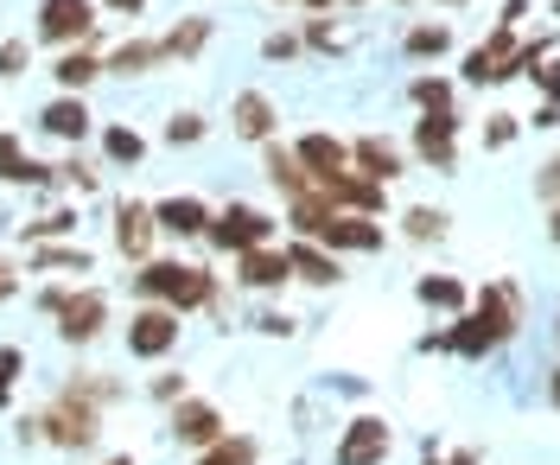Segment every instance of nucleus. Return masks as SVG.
Masks as SVG:
<instances>
[{"label":"nucleus","mask_w":560,"mask_h":465,"mask_svg":"<svg viewBox=\"0 0 560 465\" xmlns=\"http://www.w3.org/2000/svg\"><path fill=\"white\" fill-rule=\"evenodd\" d=\"M135 293H140V306H173L178 319H185L191 306H217V300H223V293H217V275L198 268V261H178V255L140 261Z\"/></svg>","instance_id":"1"},{"label":"nucleus","mask_w":560,"mask_h":465,"mask_svg":"<svg viewBox=\"0 0 560 465\" xmlns=\"http://www.w3.org/2000/svg\"><path fill=\"white\" fill-rule=\"evenodd\" d=\"M535 65H548V38H516V26H497V33L465 51V77L485 90V83H510V77H528Z\"/></svg>","instance_id":"2"},{"label":"nucleus","mask_w":560,"mask_h":465,"mask_svg":"<svg viewBox=\"0 0 560 465\" xmlns=\"http://www.w3.org/2000/svg\"><path fill=\"white\" fill-rule=\"evenodd\" d=\"M96 433H103V408L77 390V383H70V390H58V402L38 415V440H51V446H65V453L96 446Z\"/></svg>","instance_id":"3"},{"label":"nucleus","mask_w":560,"mask_h":465,"mask_svg":"<svg viewBox=\"0 0 560 465\" xmlns=\"http://www.w3.org/2000/svg\"><path fill=\"white\" fill-rule=\"evenodd\" d=\"M205 243H210V249H223V255L275 249V217L261 211V205H243V198H230V205H223V211L210 217Z\"/></svg>","instance_id":"4"},{"label":"nucleus","mask_w":560,"mask_h":465,"mask_svg":"<svg viewBox=\"0 0 560 465\" xmlns=\"http://www.w3.org/2000/svg\"><path fill=\"white\" fill-rule=\"evenodd\" d=\"M38 38L58 51L90 45L96 38V0H38Z\"/></svg>","instance_id":"5"},{"label":"nucleus","mask_w":560,"mask_h":465,"mask_svg":"<svg viewBox=\"0 0 560 465\" xmlns=\"http://www.w3.org/2000/svg\"><path fill=\"white\" fill-rule=\"evenodd\" d=\"M471 319L490 332V345H510V338L523 332V293L510 281H485L471 293Z\"/></svg>","instance_id":"6"},{"label":"nucleus","mask_w":560,"mask_h":465,"mask_svg":"<svg viewBox=\"0 0 560 465\" xmlns=\"http://www.w3.org/2000/svg\"><path fill=\"white\" fill-rule=\"evenodd\" d=\"M318 249H331V255H376L388 243V230L376 223V217H357V211H331L325 217V230L313 236Z\"/></svg>","instance_id":"7"},{"label":"nucleus","mask_w":560,"mask_h":465,"mask_svg":"<svg viewBox=\"0 0 560 465\" xmlns=\"http://www.w3.org/2000/svg\"><path fill=\"white\" fill-rule=\"evenodd\" d=\"M388 446H395V433H388L383 415H357V421H345V433H338L331 465H383Z\"/></svg>","instance_id":"8"},{"label":"nucleus","mask_w":560,"mask_h":465,"mask_svg":"<svg viewBox=\"0 0 560 465\" xmlns=\"http://www.w3.org/2000/svg\"><path fill=\"white\" fill-rule=\"evenodd\" d=\"M166 351H178V313L173 306H140L128 319V358L160 363Z\"/></svg>","instance_id":"9"},{"label":"nucleus","mask_w":560,"mask_h":465,"mask_svg":"<svg viewBox=\"0 0 560 465\" xmlns=\"http://www.w3.org/2000/svg\"><path fill=\"white\" fill-rule=\"evenodd\" d=\"M166 428H173V440H178V446H191V453H210V446L230 433V428H223V408H217V402H205V395H185V402L173 408V421H166Z\"/></svg>","instance_id":"10"},{"label":"nucleus","mask_w":560,"mask_h":465,"mask_svg":"<svg viewBox=\"0 0 560 465\" xmlns=\"http://www.w3.org/2000/svg\"><path fill=\"white\" fill-rule=\"evenodd\" d=\"M415 153L433 173H453L458 166V115L453 108H427L415 121Z\"/></svg>","instance_id":"11"},{"label":"nucleus","mask_w":560,"mask_h":465,"mask_svg":"<svg viewBox=\"0 0 560 465\" xmlns=\"http://www.w3.org/2000/svg\"><path fill=\"white\" fill-rule=\"evenodd\" d=\"M103 325H108V293L103 287H77L70 306L58 313V338H65V345H96Z\"/></svg>","instance_id":"12"},{"label":"nucleus","mask_w":560,"mask_h":465,"mask_svg":"<svg viewBox=\"0 0 560 465\" xmlns=\"http://www.w3.org/2000/svg\"><path fill=\"white\" fill-rule=\"evenodd\" d=\"M318 198H325L331 211H357V217H383V205H388V191L383 185H370L357 166H345L338 179H325L318 185Z\"/></svg>","instance_id":"13"},{"label":"nucleus","mask_w":560,"mask_h":465,"mask_svg":"<svg viewBox=\"0 0 560 465\" xmlns=\"http://www.w3.org/2000/svg\"><path fill=\"white\" fill-rule=\"evenodd\" d=\"M153 236H160V223H153V205H135V198H121V205H115V249L128 255V261H153Z\"/></svg>","instance_id":"14"},{"label":"nucleus","mask_w":560,"mask_h":465,"mask_svg":"<svg viewBox=\"0 0 560 465\" xmlns=\"http://www.w3.org/2000/svg\"><path fill=\"white\" fill-rule=\"evenodd\" d=\"M350 166H357L370 185H383L388 191V179L408 173V153H401L395 141H383V135H363V141H350Z\"/></svg>","instance_id":"15"},{"label":"nucleus","mask_w":560,"mask_h":465,"mask_svg":"<svg viewBox=\"0 0 560 465\" xmlns=\"http://www.w3.org/2000/svg\"><path fill=\"white\" fill-rule=\"evenodd\" d=\"M210 217H217V211H210L205 198H191V191H178V198H160V205H153L160 236H178V243H185V236H205Z\"/></svg>","instance_id":"16"},{"label":"nucleus","mask_w":560,"mask_h":465,"mask_svg":"<svg viewBox=\"0 0 560 465\" xmlns=\"http://www.w3.org/2000/svg\"><path fill=\"white\" fill-rule=\"evenodd\" d=\"M230 128H236L243 141L268 147V141H275V128H280V108H275V96H261V90H243V96L230 103Z\"/></svg>","instance_id":"17"},{"label":"nucleus","mask_w":560,"mask_h":465,"mask_svg":"<svg viewBox=\"0 0 560 465\" xmlns=\"http://www.w3.org/2000/svg\"><path fill=\"white\" fill-rule=\"evenodd\" d=\"M293 153H300V166H306L313 191H318L325 179H338V173L350 166V147L338 141V135H300V141H293Z\"/></svg>","instance_id":"18"},{"label":"nucleus","mask_w":560,"mask_h":465,"mask_svg":"<svg viewBox=\"0 0 560 465\" xmlns=\"http://www.w3.org/2000/svg\"><path fill=\"white\" fill-rule=\"evenodd\" d=\"M236 281L248 287V293H275V287H287L293 281V261H287V249H248V255H236Z\"/></svg>","instance_id":"19"},{"label":"nucleus","mask_w":560,"mask_h":465,"mask_svg":"<svg viewBox=\"0 0 560 465\" xmlns=\"http://www.w3.org/2000/svg\"><path fill=\"white\" fill-rule=\"evenodd\" d=\"M287 261H293V281H306V287H338L345 281V261H338L331 249H318V243H306V236L287 243Z\"/></svg>","instance_id":"20"},{"label":"nucleus","mask_w":560,"mask_h":465,"mask_svg":"<svg viewBox=\"0 0 560 465\" xmlns=\"http://www.w3.org/2000/svg\"><path fill=\"white\" fill-rule=\"evenodd\" d=\"M38 128L58 135V141H83L96 121H90V103H83V96H51V103L38 108Z\"/></svg>","instance_id":"21"},{"label":"nucleus","mask_w":560,"mask_h":465,"mask_svg":"<svg viewBox=\"0 0 560 465\" xmlns=\"http://www.w3.org/2000/svg\"><path fill=\"white\" fill-rule=\"evenodd\" d=\"M153 65H166L160 38H121L103 58V77H140V71H153Z\"/></svg>","instance_id":"22"},{"label":"nucleus","mask_w":560,"mask_h":465,"mask_svg":"<svg viewBox=\"0 0 560 465\" xmlns=\"http://www.w3.org/2000/svg\"><path fill=\"white\" fill-rule=\"evenodd\" d=\"M261 166H268V179H275L280 191H287V205L313 191V179H306V166H300V153H293V147L268 141V147H261Z\"/></svg>","instance_id":"23"},{"label":"nucleus","mask_w":560,"mask_h":465,"mask_svg":"<svg viewBox=\"0 0 560 465\" xmlns=\"http://www.w3.org/2000/svg\"><path fill=\"white\" fill-rule=\"evenodd\" d=\"M51 77H58V90H65V96H83V90H90V83L103 77V58H96L90 45H77V51H58Z\"/></svg>","instance_id":"24"},{"label":"nucleus","mask_w":560,"mask_h":465,"mask_svg":"<svg viewBox=\"0 0 560 465\" xmlns=\"http://www.w3.org/2000/svg\"><path fill=\"white\" fill-rule=\"evenodd\" d=\"M415 300L433 306V313H471V293H465V281H453V275H420Z\"/></svg>","instance_id":"25"},{"label":"nucleus","mask_w":560,"mask_h":465,"mask_svg":"<svg viewBox=\"0 0 560 465\" xmlns=\"http://www.w3.org/2000/svg\"><path fill=\"white\" fill-rule=\"evenodd\" d=\"M20 236H26V249L65 243V236H77V211H70V205H58V211H38L33 223H20Z\"/></svg>","instance_id":"26"},{"label":"nucleus","mask_w":560,"mask_h":465,"mask_svg":"<svg viewBox=\"0 0 560 465\" xmlns=\"http://www.w3.org/2000/svg\"><path fill=\"white\" fill-rule=\"evenodd\" d=\"M205 45H210V20H205V13H191V20H178L173 33L160 38V51H166V58H198Z\"/></svg>","instance_id":"27"},{"label":"nucleus","mask_w":560,"mask_h":465,"mask_svg":"<svg viewBox=\"0 0 560 465\" xmlns=\"http://www.w3.org/2000/svg\"><path fill=\"white\" fill-rule=\"evenodd\" d=\"M401 51H408V58H446V51H453V26H446V20H433V26L420 20V26H408Z\"/></svg>","instance_id":"28"},{"label":"nucleus","mask_w":560,"mask_h":465,"mask_svg":"<svg viewBox=\"0 0 560 465\" xmlns=\"http://www.w3.org/2000/svg\"><path fill=\"white\" fill-rule=\"evenodd\" d=\"M446 223H453V217L440 211V205H408V211H401V236H408V243H440Z\"/></svg>","instance_id":"29"},{"label":"nucleus","mask_w":560,"mask_h":465,"mask_svg":"<svg viewBox=\"0 0 560 465\" xmlns=\"http://www.w3.org/2000/svg\"><path fill=\"white\" fill-rule=\"evenodd\" d=\"M103 153H108V166H140V160H147V141H140L128 121H108L103 128Z\"/></svg>","instance_id":"30"},{"label":"nucleus","mask_w":560,"mask_h":465,"mask_svg":"<svg viewBox=\"0 0 560 465\" xmlns=\"http://www.w3.org/2000/svg\"><path fill=\"white\" fill-rule=\"evenodd\" d=\"M33 268H45V275H51V268H77V275H90L96 255L83 249V243H45V249H33Z\"/></svg>","instance_id":"31"},{"label":"nucleus","mask_w":560,"mask_h":465,"mask_svg":"<svg viewBox=\"0 0 560 465\" xmlns=\"http://www.w3.org/2000/svg\"><path fill=\"white\" fill-rule=\"evenodd\" d=\"M255 460H261V446L248 433H223L210 453H198V465H255Z\"/></svg>","instance_id":"32"},{"label":"nucleus","mask_w":560,"mask_h":465,"mask_svg":"<svg viewBox=\"0 0 560 465\" xmlns=\"http://www.w3.org/2000/svg\"><path fill=\"white\" fill-rule=\"evenodd\" d=\"M33 179V153L20 135H0V185H26Z\"/></svg>","instance_id":"33"},{"label":"nucleus","mask_w":560,"mask_h":465,"mask_svg":"<svg viewBox=\"0 0 560 465\" xmlns=\"http://www.w3.org/2000/svg\"><path fill=\"white\" fill-rule=\"evenodd\" d=\"M408 96H415L420 115H427V108H453V83H446V77H415Z\"/></svg>","instance_id":"34"},{"label":"nucleus","mask_w":560,"mask_h":465,"mask_svg":"<svg viewBox=\"0 0 560 465\" xmlns=\"http://www.w3.org/2000/svg\"><path fill=\"white\" fill-rule=\"evenodd\" d=\"M205 135H210V121L198 115V108H178L173 121H166V141L173 147H191V141H205Z\"/></svg>","instance_id":"35"},{"label":"nucleus","mask_w":560,"mask_h":465,"mask_svg":"<svg viewBox=\"0 0 560 465\" xmlns=\"http://www.w3.org/2000/svg\"><path fill=\"white\" fill-rule=\"evenodd\" d=\"M523 135V115H485V147H510Z\"/></svg>","instance_id":"36"},{"label":"nucleus","mask_w":560,"mask_h":465,"mask_svg":"<svg viewBox=\"0 0 560 465\" xmlns=\"http://www.w3.org/2000/svg\"><path fill=\"white\" fill-rule=\"evenodd\" d=\"M33 65V45L26 38H0V77H20Z\"/></svg>","instance_id":"37"},{"label":"nucleus","mask_w":560,"mask_h":465,"mask_svg":"<svg viewBox=\"0 0 560 465\" xmlns=\"http://www.w3.org/2000/svg\"><path fill=\"white\" fill-rule=\"evenodd\" d=\"M535 198H541L548 211H555V205H560V153H555V160H548V166H541V173H535Z\"/></svg>","instance_id":"38"},{"label":"nucleus","mask_w":560,"mask_h":465,"mask_svg":"<svg viewBox=\"0 0 560 465\" xmlns=\"http://www.w3.org/2000/svg\"><path fill=\"white\" fill-rule=\"evenodd\" d=\"M20 376H26V351L20 345H0V390H13Z\"/></svg>","instance_id":"39"},{"label":"nucleus","mask_w":560,"mask_h":465,"mask_svg":"<svg viewBox=\"0 0 560 465\" xmlns=\"http://www.w3.org/2000/svg\"><path fill=\"white\" fill-rule=\"evenodd\" d=\"M255 332H268V338H293V313H280V306H261V313H255Z\"/></svg>","instance_id":"40"},{"label":"nucleus","mask_w":560,"mask_h":465,"mask_svg":"<svg viewBox=\"0 0 560 465\" xmlns=\"http://www.w3.org/2000/svg\"><path fill=\"white\" fill-rule=\"evenodd\" d=\"M300 38H306V45H313V51H338V45H345V38L331 33V26H325V20H306V33H300Z\"/></svg>","instance_id":"41"},{"label":"nucleus","mask_w":560,"mask_h":465,"mask_svg":"<svg viewBox=\"0 0 560 465\" xmlns=\"http://www.w3.org/2000/svg\"><path fill=\"white\" fill-rule=\"evenodd\" d=\"M58 179H70V185H77V191H96V173H90V166H83L77 153H70L65 166H58Z\"/></svg>","instance_id":"42"},{"label":"nucleus","mask_w":560,"mask_h":465,"mask_svg":"<svg viewBox=\"0 0 560 465\" xmlns=\"http://www.w3.org/2000/svg\"><path fill=\"white\" fill-rule=\"evenodd\" d=\"M153 402L178 408V402H185V376H153Z\"/></svg>","instance_id":"43"},{"label":"nucleus","mask_w":560,"mask_h":465,"mask_svg":"<svg viewBox=\"0 0 560 465\" xmlns=\"http://www.w3.org/2000/svg\"><path fill=\"white\" fill-rule=\"evenodd\" d=\"M528 77H535V83H541V96H548V103L560 108V65H535Z\"/></svg>","instance_id":"44"},{"label":"nucleus","mask_w":560,"mask_h":465,"mask_svg":"<svg viewBox=\"0 0 560 465\" xmlns=\"http://www.w3.org/2000/svg\"><path fill=\"white\" fill-rule=\"evenodd\" d=\"M293 51H300V38L293 33H268L261 38V58H293Z\"/></svg>","instance_id":"45"},{"label":"nucleus","mask_w":560,"mask_h":465,"mask_svg":"<svg viewBox=\"0 0 560 465\" xmlns=\"http://www.w3.org/2000/svg\"><path fill=\"white\" fill-rule=\"evenodd\" d=\"M70 293H77V287H45V293H38V313H51V319H58V313L70 306Z\"/></svg>","instance_id":"46"},{"label":"nucleus","mask_w":560,"mask_h":465,"mask_svg":"<svg viewBox=\"0 0 560 465\" xmlns=\"http://www.w3.org/2000/svg\"><path fill=\"white\" fill-rule=\"evenodd\" d=\"M13 287H20V275H13V261L0 255V300H13Z\"/></svg>","instance_id":"47"},{"label":"nucleus","mask_w":560,"mask_h":465,"mask_svg":"<svg viewBox=\"0 0 560 465\" xmlns=\"http://www.w3.org/2000/svg\"><path fill=\"white\" fill-rule=\"evenodd\" d=\"M103 7H115V13H140L147 0H103Z\"/></svg>","instance_id":"48"},{"label":"nucleus","mask_w":560,"mask_h":465,"mask_svg":"<svg viewBox=\"0 0 560 465\" xmlns=\"http://www.w3.org/2000/svg\"><path fill=\"white\" fill-rule=\"evenodd\" d=\"M446 465H478V453H471V446H465V453H453V460Z\"/></svg>","instance_id":"49"},{"label":"nucleus","mask_w":560,"mask_h":465,"mask_svg":"<svg viewBox=\"0 0 560 465\" xmlns=\"http://www.w3.org/2000/svg\"><path fill=\"white\" fill-rule=\"evenodd\" d=\"M548 236H555V243H560V205H555V211H548Z\"/></svg>","instance_id":"50"},{"label":"nucleus","mask_w":560,"mask_h":465,"mask_svg":"<svg viewBox=\"0 0 560 465\" xmlns=\"http://www.w3.org/2000/svg\"><path fill=\"white\" fill-rule=\"evenodd\" d=\"M548 395H555V408H560V370H555V376H548Z\"/></svg>","instance_id":"51"},{"label":"nucleus","mask_w":560,"mask_h":465,"mask_svg":"<svg viewBox=\"0 0 560 465\" xmlns=\"http://www.w3.org/2000/svg\"><path fill=\"white\" fill-rule=\"evenodd\" d=\"M103 465H135V460H128V453H115V460H103Z\"/></svg>","instance_id":"52"},{"label":"nucleus","mask_w":560,"mask_h":465,"mask_svg":"<svg viewBox=\"0 0 560 465\" xmlns=\"http://www.w3.org/2000/svg\"><path fill=\"white\" fill-rule=\"evenodd\" d=\"M300 7H313V13H318V7H331V0H300Z\"/></svg>","instance_id":"53"},{"label":"nucleus","mask_w":560,"mask_h":465,"mask_svg":"<svg viewBox=\"0 0 560 465\" xmlns=\"http://www.w3.org/2000/svg\"><path fill=\"white\" fill-rule=\"evenodd\" d=\"M0 408H13V390H0Z\"/></svg>","instance_id":"54"},{"label":"nucleus","mask_w":560,"mask_h":465,"mask_svg":"<svg viewBox=\"0 0 560 465\" xmlns=\"http://www.w3.org/2000/svg\"><path fill=\"white\" fill-rule=\"evenodd\" d=\"M440 7H465V0H440Z\"/></svg>","instance_id":"55"},{"label":"nucleus","mask_w":560,"mask_h":465,"mask_svg":"<svg viewBox=\"0 0 560 465\" xmlns=\"http://www.w3.org/2000/svg\"><path fill=\"white\" fill-rule=\"evenodd\" d=\"M555 13H560V0H555Z\"/></svg>","instance_id":"56"},{"label":"nucleus","mask_w":560,"mask_h":465,"mask_svg":"<svg viewBox=\"0 0 560 465\" xmlns=\"http://www.w3.org/2000/svg\"><path fill=\"white\" fill-rule=\"evenodd\" d=\"M555 332H560V319H555Z\"/></svg>","instance_id":"57"},{"label":"nucleus","mask_w":560,"mask_h":465,"mask_svg":"<svg viewBox=\"0 0 560 465\" xmlns=\"http://www.w3.org/2000/svg\"><path fill=\"white\" fill-rule=\"evenodd\" d=\"M401 7H408V0H401Z\"/></svg>","instance_id":"58"}]
</instances>
